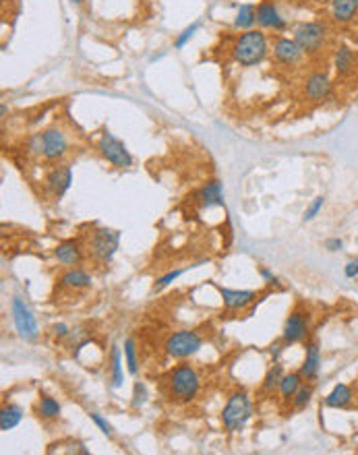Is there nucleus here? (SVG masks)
<instances>
[{"mask_svg": "<svg viewBox=\"0 0 358 455\" xmlns=\"http://www.w3.org/2000/svg\"><path fill=\"white\" fill-rule=\"evenodd\" d=\"M120 244V232L118 230H110V228H97L93 230L91 238H89V253L95 261L108 265L112 263L116 251Z\"/></svg>", "mask_w": 358, "mask_h": 455, "instance_id": "6", "label": "nucleus"}, {"mask_svg": "<svg viewBox=\"0 0 358 455\" xmlns=\"http://www.w3.org/2000/svg\"><path fill=\"white\" fill-rule=\"evenodd\" d=\"M35 412H37V416L44 418V420H54V418L60 416V404H58L52 396L41 394L39 400H37Z\"/></svg>", "mask_w": 358, "mask_h": 455, "instance_id": "25", "label": "nucleus"}, {"mask_svg": "<svg viewBox=\"0 0 358 455\" xmlns=\"http://www.w3.org/2000/svg\"><path fill=\"white\" fill-rule=\"evenodd\" d=\"M122 350L118 346L112 348L110 352V362H112V387L114 389H120L122 387V381H124V375H122Z\"/></svg>", "mask_w": 358, "mask_h": 455, "instance_id": "28", "label": "nucleus"}, {"mask_svg": "<svg viewBox=\"0 0 358 455\" xmlns=\"http://www.w3.org/2000/svg\"><path fill=\"white\" fill-rule=\"evenodd\" d=\"M182 273H185V269H172V271L160 275V278L156 280V284H153V290H164L166 286H170L172 282H176Z\"/></svg>", "mask_w": 358, "mask_h": 455, "instance_id": "32", "label": "nucleus"}, {"mask_svg": "<svg viewBox=\"0 0 358 455\" xmlns=\"http://www.w3.org/2000/svg\"><path fill=\"white\" fill-rule=\"evenodd\" d=\"M305 93L311 101H323L332 93V81L328 72H313L305 81Z\"/></svg>", "mask_w": 358, "mask_h": 455, "instance_id": "16", "label": "nucleus"}, {"mask_svg": "<svg viewBox=\"0 0 358 455\" xmlns=\"http://www.w3.org/2000/svg\"><path fill=\"white\" fill-rule=\"evenodd\" d=\"M168 389L172 400H176L178 404H191L201 389L199 373L187 362L174 367L168 375Z\"/></svg>", "mask_w": 358, "mask_h": 455, "instance_id": "2", "label": "nucleus"}, {"mask_svg": "<svg viewBox=\"0 0 358 455\" xmlns=\"http://www.w3.org/2000/svg\"><path fill=\"white\" fill-rule=\"evenodd\" d=\"M290 2H309V0H290Z\"/></svg>", "mask_w": 358, "mask_h": 455, "instance_id": "42", "label": "nucleus"}, {"mask_svg": "<svg viewBox=\"0 0 358 455\" xmlns=\"http://www.w3.org/2000/svg\"><path fill=\"white\" fill-rule=\"evenodd\" d=\"M270 52V43H267V35L261 31V29H247L234 43L232 48V54H234V60L245 66V68H251V66H257L265 60Z\"/></svg>", "mask_w": 358, "mask_h": 455, "instance_id": "1", "label": "nucleus"}, {"mask_svg": "<svg viewBox=\"0 0 358 455\" xmlns=\"http://www.w3.org/2000/svg\"><path fill=\"white\" fill-rule=\"evenodd\" d=\"M284 375H286V373H284V367L276 360L274 367H270V371H267L265 377H263V385H261L263 394H274V391L280 387V381H282Z\"/></svg>", "mask_w": 358, "mask_h": 455, "instance_id": "26", "label": "nucleus"}, {"mask_svg": "<svg viewBox=\"0 0 358 455\" xmlns=\"http://www.w3.org/2000/svg\"><path fill=\"white\" fill-rule=\"evenodd\" d=\"M303 383H305V377L301 375V371H299V373H288V375H284L282 381H280V387H278L282 400H284V402H292V398H294L296 391L303 387Z\"/></svg>", "mask_w": 358, "mask_h": 455, "instance_id": "23", "label": "nucleus"}, {"mask_svg": "<svg viewBox=\"0 0 358 455\" xmlns=\"http://www.w3.org/2000/svg\"><path fill=\"white\" fill-rule=\"evenodd\" d=\"M253 416V402L247 391H234L224 410H222V425L228 433H241Z\"/></svg>", "mask_w": 358, "mask_h": 455, "instance_id": "3", "label": "nucleus"}, {"mask_svg": "<svg viewBox=\"0 0 358 455\" xmlns=\"http://www.w3.org/2000/svg\"><path fill=\"white\" fill-rule=\"evenodd\" d=\"M330 14L340 25L355 21L358 14V0H330Z\"/></svg>", "mask_w": 358, "mask_h": 455, "instance_id": "19", "label": "nucleus"}, {"mask_svg": "<svg viewBox=\"0 0 358 455\" xmlns=\"http://www.w3.org/2000/svg\"><path fill=\"white\" fill-rule=\"evenodd\" d=\"M97 149H100L102 157L116 168H131L133 166V155L129 153L126 145L118 137H114L110 130H104L100 135Z\"/></svg>", "mask_w": 358, "mask_h": 455, "instance_id": "7", "label": "nucleus"}, {"mask_svg": "<svg viewBox=\"0 0 358 455\" xmlns=\"http://www.w3.org/2000/svg\"><path fill=\"white\" fill-rule=\"evenodd\" d=\"M323 205H326V197L323 195H319V197H315L313 201H311V205L305 209V215H303V222H311V220H315L319 213H321V209H323Z\"/></svg>", "mask_w": 358, "mask_h": 455, "instance_id": "31", "label": "nucleus"}, {"mask_svg": "<svg viewBox=\"0 0 358 455\" xmlns=\"http://www.w3.org/2000/svg\"><path fill=\"white\" fill-rule=\"evenodd\" d=\"M41 141H44V157L48 159V162H60L66 153H68V139H66V135L60 130V128H56V126H52V128H46L44 133H41Z\"/></svg>", "mask_w": 358, "mask_h": 455, "instance_id": "10", "label": "nucleus"}, {"mask_svg": "<svg viewBox=\"0 0 358 455\" xmlns=\"http://www.w3.org/2000/svg\"><path fill=\"white\" fill-rule=\"evenodd\" d=\"M355 64H357V56L355 52L348 48V46H340L334 54V68L340 77H346L355 70Z\"/></svg>", "mask_w": 358, "mask_h": 455, "instance_id": "21", "label": "nucleus"}, {"mask_svg": "<svg viewBox=\"0 0 358 455\" xmlns=\"http://www.w3.org/2000/svg\"><path fill=\"white\" fill-rule=\"evenodd\" d=\"M257 23L263 29H274V31H286V27H288L286 19L280 14L278 6L272 0H263L257 6Z\"/></svg>", "mask_w": 358, "mask_h": 455, "instance_id": "15", "label": "nucleus"}, {"mask_svg": "<svg viewBox=\"0 0 358 455\" xmlns=\"http://www.w3.org/2000/svg\"><path fill=\"white\" fill-rule=\"evenodd\" d=\"M89 418H91V423H93V425H95V427H97V429H100V431H102L106 437H108V439H112V437H114V429H112V425H110V423H108V420H106L102 414L91 412V414H89Z\"/></svg>", "mask_w": 358, "mask_h": 455, "instance_id": "33", "label": "nucleus"}, {"mask_svg": "<svg viewBox=\"0 0 358 455\" xmlns=\"http://www.w3.org/2000/svg\"><path fill=\"white\" fill-rule=\"evenodd\" d=\"M23 420V410L17 404H8L0 410V431L8 433L15 427H19Z\"/></svg>", "mask_w": 358, "mask_h": 455, "instance_id": "24", "label": "nucleus"}, {"mask_svg": "<svg viewBox=\"0 0 358 455\" xmlns=\"http://www.w3.org/2000/svg\"><path fill=\"white\" fill-rule=\"evenodd\" d=\"M70 2H75V4H81L83 0H70Z\"/></svg>", "mask_w": 358, "mask_h": 455, "instance_id": "41", "label": "nucleus"}, {"mask_svg": "<svg viewBox=\"0 0 358 455\" xmlns=\"http://www.w3.org/2000/svg\"><path fill=\"white\" fill-rule=\"evenodd\" d=\"M274 56L280 64H286V66H292V64H299L305 56L303 48L299 46V41L292 37H278L274 41Z\"/></svg>", "mask_w": 358, "mask_h": 455, "instance_id": "12", "label": "nucleus"}, {"mask_svg": "<svg viewBox=\"0 0 358 455\" xmlns=\"http://www.w3.org/2000/svg\"><path fill=\"white\" fill-rule=\"evenodd\" d=\"M122 352H124L126 371L135 377V375L139 373V360H137V348H135V342H133L131 338L124 340V348H122Z\"/></svg>", "mask_w": 358, "mask_h": 455, "instance_id": "29", "label": "nucleus"}, {"mask_svg": "<svg viewBox=\"0 0 358 455\" xmlns=\"http://www.w3.org/2000/svg\"><path fill=\"white\" fill-rule=\"evenodd\" d=\"M54 259L64 267H77L83 261V249L79 240H64L54 249Z\"/></svg>", "mask_w": 358, "mask_h": 455, "instance_id": "17", "label": "nucleus"}, {"mask_svg": "<svg viewBox=\"0 0 358 455\" xmlns=\"http://www.w3.org/2000/svg\"><path fill=\"white\" fill-rule=\"evenodd\" d=\"M10 315H12V323H15V329H17L19 338L25 340V342H35L37 336H39L37 321H35L31 309L25 304V300L15 296L12 302H10Z\"/></svg>", "mask_w": 358, "mask_h": 455, "instance_id": "8", "label": "nucleus"}, {"mask_svg": "<svg viewBox=\"0 0 358 455\" xmlns=\"http://www.w3.org/2000/svg\"><path fill=\"white\" fill-rule=\"evenodd\" d=\"M145 402H147V389H145V385H143L141 381H137L135 387H133V400H131V404H133V408L139 410Z\"/></svg>", "mask_w": 358, "mask_h": 455, "instance_id": "35", "label": "nucleus"}, {"mask_svg": "<svg viewBox=\"0 0 358 455\" xmlns=\"http://www.w3.org/2000/svg\"><path fill=\"white\" fill-rule=\"evenodd\" d=\"M344 275L348 278V280H355L358 275V259H352V261H348V265L344 267Z\"/></svg>", "mask_w": 358, "mask_h": 455, "instance_id": "39", "label": "nucleus"}, {"mask_svg": "<svg viewBox=\"0 0 358 455\" xmlns=\"http://www.w3.org/2000/svg\"><path fill=\"white\" fill-rule=\"evenodd\" d=\"M330 29L323 21H307L294 29V39L303 48L305 54H319L328 43Z\"/></svg>", "mask_w": 358, "mask_h": 455, "instance_id": "4", "label": "nucleus"}, {"mask_svg": "<svg viewBox=\"0 0 358 455\" xmlns=\"http://www.w3.org/2000/svg\"><path fill=\"white\" fill-rule=\"evenodd\" d=\"M91 284H93V278L85 269H79V267H68L58 278V286L68 288V290H83V288H89Z\"/></svg>", "mask_w": 358, "mask_h": 455, "instance_id": "18", "label": "nucleus"}, {"mask_svg": "<svg viewBox=\"0 0 358 455\" xmlns=\"http://www.w3.org/2000/svg\"><path fill=\"white\" fill-rule=\"evenodd\" d=\"M222 302L228 311H245L251 304H255L257 300V292L253 290H232V288H224V286H216Z\"/></svg>", "mask_w": 358, "mask_h": 455, "instance_id": "13", "label": "nucleus"}, {"mask_svg": "<svg viewBox=\"0 0 358 455\" xmlns=\"http://www.w3.org/2000/svg\"><path fill=\"white\" fill-rule=\"evenodd\" d=\"M199 201L203 207H220L224 205V193H222V184L218 180L207 182L201 191H199Z\"/></svg>", "mask_w": 358, "mask_h": 455, "instance_id": "22", "label": "nucleus"}, {"mask_svg": "<svg viewBox=\"0 0 358 455\" xmlns=\"http://www.w3.org/2000/svg\"><path fill=\"white\" fill-rule=\"evenodd\" d=\"M52 331H54V336H56L58 340H64V338H66V336L70 333V329H68V327H66L64 323H56V325L52 327Z\"/></svg>", "mask_w": 358, "mask_h": 455, "instance_id": "40", "label": "nucleus"}, {"mask_svg": "<svg viewBox=\"0 0 358 455\" xmlns=\"http://www.w3.org/2000/svg\"><path fill=\"white\" fill-rule=\"evenodd\" d=\"M257 23V6L253 4H241L238 6V12H236V19H234V25L238 29H253V25Z\"/></svg>", "mask_w": 358, "mask_h": 455, "instance_id": "27", "label": "nucleus"}, {"mask_svg": "<svg viewBox=\"0 0 358 455\" xmlns=\"http://www.w3.org/2000/svg\"><path fill=\"white\" fill-rule=\"evenodd\" d=\"M29 151L33 155H41L44 153V141H41V133H35L31 139H29Z\"/></svg>", "mask_w": 358, "mask_h": 455, "instance_id": "36", "label": "nucleus"}, {"mask_svg": "<svg viewBox=\"0 0 358 455\" xmlns=\"http://www.w3.org/2000/svg\"><path fill=\"white\" fill-rule=\"evenodd\" d=\"M313 394H315V387H313L311 383H303V387H301V389L296 391V396L292 398V406H294V410H305V408L311 404Z\"/></svg>", "mask_w": 358, "mask_h": 455, "instance_id": "30", "label": "nucleus"}, {"mask_svg": "<svg viewBox=\"0 0 358 455\" xmlns=\"http://www.w3.org/2000/svg\"><path fill=\"white\" fill-rule=\"evenodd\" d=\"M197 29H199V23H193V25H189V27H187V29H185V31H182V33H180V35L176 37V41H174V48H176V50H182V48H185V46H187V43H189V41L193 39V35L197 33Z\"/></svg>", "mask_w": 358, "mask_h": 455, "instance_id": "34", "label": "nucleus"}, {"mask_svg": "<svg viewBox=\"0 0 358 455\" xmlns=\"http://www.w3.org/2000/svg\"><path fill=\"white\" fill-rule=\"evenodd\" d=\"M259 275H261V280L267 284V286H280V280H278V275H274L267 267H259Z\"/></svg>", "mask_w": 358, "mask_h": 455, "instance_id": "37", "label": "nucleus"}, {"mask_svg": "<svg viewBox=\"0 0 358 455\" xmlns=\"http://www.w3.org/2000/svg\"><path fill=\"white\" fill-rule=\"evenodd\" d=\"M352 398H355L352 389H350L346 383H338V385L326 396L323 404H326L328 408H348V406L352 404Z\"/></svg>", "mask_w": 358, "mask_h": 455, "instance_id": "20", "label": "nucleus"}, {"mask_svg": "<svg viewBox=\"0 0 358 455\" xmlns=\"http://www.w3.org/2000/svg\"><path fill=\"white\" fill-rule=\"evenodd\" d=\"M70 182H73V168L68 164L54 166L46 176V186H48L50 195L56 199H60L70 188Z\"/></svg>", "mask_w": 358, "mask_h": 455, "instance_id": "11", "label": "nucleus"}, {"mask_svg": "<svg viewBox=\"0 0 358 455\" xmlns=\"http://www.w3.org/2000/svg\"><path fill=\"white\" fill-rule=\"evenodd\" d=\"M201 348H203V338H201L197 331H189V329L174 331L172 336H168V340H166V344H164L166 354H168L170 358H176V360L191 358V356H195Z\"/></svg>", "mask_w": 358, "mask_h": 455, "instance_id": "5", "label": "nucleus"}, {"mask_svg": "<svg viewBox=\"0 0 358 455\" xmlns=\"http://www.w3.org/2000/svg\"><path fill=\"white\" fill-rule=\"evenodd\" d=\"M319 373H321V348L317 340H311L305 346V362L301 365V375L305 377V381L313 383L319 379Z\"/></svg>", "mask_w": 358, "mask_h": 455, "instance_id": "14", "label": "nucleus"}, {"mask_svg": "<svg viewBox=\"0 0 358 455\" xmlns=\"http://www.w3.org/2000/svg\"><path fill=\"white\" fill-rule=\"evenodd\" d=\"M326 249H328L330 253H338V251L344 249V240H342V238H328V240H326Z\"/></svg>", "mask_w": 358, "mask_h": 455, "instance_id": "38", "label": "nucleus"}, {"mask_svg": "<svg viewBox=\"0 0 358 455\" xmlns=\"http://www.w3.org/2000/svg\"><path fill=\"white\" fill-rule=\"evenodd\" d=\"M309 313L307 311H292L284 323V331H282V346H294L307 340L309 331H311V323H309Z\"/></svg>", "mask_w": 358, "mask_h": 455, "instance_id": "9", "label": "nucleus"}]
</instances>
